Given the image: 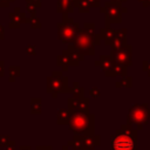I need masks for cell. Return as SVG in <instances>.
<instances>
[{"label": "cell", "instance_id": "e0dca14e", "mask_svg": "<svg viewBox=\"0 0 150 150\" xmlns=\"http://www.w3.org/2000/svg\"><path fill=\"white\" fill-rule=\"evenodd\" d=\"M19 69H20V68H19V67H16V66H15V67H13V66H12V67H9V75H11V76H9V79H11V81H14V80H15V77L20 74Z\"/></svg>", "mask_w": 150, "mask_h": 150}, {"label": "cell", "instance_id": "5bb4252c", "mask_svg": "<svg viewBox=\"0 0 150 150\" xmlns=\"http://www.w3.org/2000/svg\"><path fill=\"white\" fill-rule=\"evenodd\" d=\"M115 35H116V30H112L111 28H103V29H101V36L104 39L107 45L108 43L110 45V42L115 38Z\"/></svg>", "mask_w": 150, "mask_h": 150}, {"label": "cell", "instance_id": "5b68a950", "mask_svg": "<svg viewBox=\"0 0 150 150\" xmlns=\"http://www.w3.org/2000/svg\"><path fill=\"white\" fill-rule=\"evenodd\" d=\"M59 28V39L61 41H63L64 43H70L74 42L79 29V25L76 22H74L73 19L68 18L66 14L63 16V21L59 23L57 26Z\"/></svg>", "mask_w": 150, "mask_h": 150}, {"label": "cell", "instance_id": "ac0fdd59", "mask_svg": "<svg viewBox=\"0 0 150 150\" xmlns=\"http://www.w3.org/2000/svg\"><path fill=\"white\" fill-rule=\"evenodd\" d=\"M116 86H118V87H131V77H123L122 80H121V82L120 83H116Z\"/></svg>", "mask_w": 150, "mask_h": 150}, {"label": "cell", "instance_id": "f546056e", "mask_svg": "<svg viewBox=\"0 0 150 150\" xmlns=\"http://www.w3.org/2000/svg\"><path fill=\"white\" fill-rule=\"evenodd\" d=\"M5 150H15V148H14V145H7L5 148Z\"/></svg>", "mask_w": 150, "mask_h": 150}, {"label": "cell", "instance_id": "d6a6232c", "mask_svg": "<svg viewBox=\"0 0 150 150\" xmlns=\"http://www.w3.org/2000/svg\"><path fill=\"white\" fill-rule=\"evenodd\" d=\"M11 1H14V0H0V2H7V4H9Z\"/></svg>", "mask_w": 150, "mask_h": 150}, {"label": "cell", "instance_id": "1f68e13d", "mask_svg": "<svg viewBox=\"0 0 150 150\" xmlns=\"http://www.w3.org/2000/svg\"><path fill=\"white\" fill-rule=\"evenodd\" d=\"M123 1H125V0H112V2H116V4H121Z\"/></svg>", "mask_w": 150, "mask_h": 150}, {"label": "cell", "instance_id": "7c38bea8", "mask_svg": "<svg viewBox=\"0 0 150 150\" xmlns=\"http://www.w3.org/2000/svg\"><path fill=\"white\" fill-rule=\"evenodd\" d=\"M74 6L75 5L73 0H57V12H61L63 14L73 12Z\"/></svg>", "mask_w": 150, "mask_h": 150}, {"label": "cell", "instance_id": "d6986e66", "mask_svg": "<svg viewBox=\"0 0 150 150\" xmlns=\"http://www.w3.org/2000/svg\"><path fill=\"white\" fill-rule=\"evenodd\" d=\"M9 143H11V139H9L8 136H4V135L0 136V145H2V146H7Z\"/></svg>", "mask_w": 150, "mask_h": 150}, {"label": "cell", "instance_id": "83f0119b", "mask_svg": "<svg viewBox=\"0 0 150 150\" xmlns=\"http://www.w3.org/2000/svg\"><path fill=\"white\" fill-rule=\"evenodd\" d=\"M142 4H143V6L144 7H146V6H149V0H139Z\"/></svg>", "mask_w": 150, "mask_h": 150}, {"label": "cell", "instance_id": "2e32d148", "mask_svg": "<svg viewBox=\"0 0 150 150\" xmlns=\"http://www.w3.org/2000/svg\"><path fill=\"white\" fill-rule=\"evenodd\" d=\"M117 74L125 75L127 74V66H123V64H116V66H114V75H117Z\"/></svg>", "mask_w": 150, "mask_h": 150}, {"label": "cell", "instance_id": "4fadbf2b", "mask_svg": "<svg viewBox=\"0 0 150 150\" xmlns=\"http://www.w3.org/2000/svg\"><path fill=\"white\" fill-rule=\"evenodd\" d=\"M71 115H73V111L70 109H61L59 110L57 112V123L60 124H67L70 122L71 120Z\"/></svg>", "mask_w": 150, "mask_h": 150}, {"label": "cell", "instance_id": "e575fe53", "mask_svg": "<svg viewBox=\"0 0 150 150\" xmlns=\"http://www.w3.org/2000/svg\"><path fill=\"white\" fill-rule=\"evenodd\" d=\"M149 6H150V0H149Z\"/></svg>", "mask_w": 150, "mask_h": 150}, {"label": "cell", "instance_id": "4dcf8cb0", "mask_svg": "<svg viewBox=\"0 0 150 150\" xmlns=\"http://www.w3.org/2000/svg\"><path fill=\"white\" fill-rule=\"evenodd\" d=\"M20 150H30V148H28V146H21Z\"/></svg>", "mask_w": 150, "mask_h": 150}, {"label": "cell", "instance_id": "8992f818", "mask_svg": "<svg viewBox=\"0 0 150 150\" xmlns=\"http://www.w3.org/2000/svg\"><path fill=\"white\" fill-rule=\"evenodd\" d=\"M101 11L105 13L107 20H109L111 22H120L121 21V16H122V12H124L125 9H121L120 4L107 2L105 6Z\"/></svg>", "mask_w": 150, "mask_h": 150}, {"label": "cell", "instance_id": "6da1fadb", "mask_svg": "<svg viewBox=\"0 0 150 150\" xmlns=\"http://www.w3.org/2000/svg\"><path fill=\"white\" fill-rule=\"evenodd\" d=\"M137 149V132L130 124L122 125V128L111 137V150H136Z\"/></svg>", "mask_w": 150, "mask_h": 150}, {"label": "cell", "instance_id": "836d02e7", "mask_svg": "<svg viewBox=\"0 0 150 150\" xmlns=\"http://www.w3.org/2000/svg\"><path fill=\"white\" fill-rule=\"evenodd\" d=\"M62 150H68V148H67V146H64V148H63Z\"/></svg>", "mask_w": 150, "mask_h": 150}, {"label": "cell", "instance_id": "d4e9b609", "mask_svg": "<svg viewBox=\"0 0 150 150\" xmlns=\"http://www.w3.org/2000/svg\"><path fill=\"white\" fill-rule=\"evenodd\" d=\"M27 2H28V4H33V5H35L36 7H39V6L41 5V0H27Z\"/></svg>", "mask_w": 150, "mask_h": 150}, {"label": "cell", "instance_id": "277c9868", "mask_svg": "<svg viewBox=\"0 0 150 150\" xmlns=\"http://www.w3.org/2000/svg\"><path fill=\"white\" fill-rule=\"evenodd\" d=\"M150 120V109L146 104H136L130 108L128 112V123L137 125L138 129H142L144 124Z\"/></svg>", "mask_w": 150, "mask_h": 150}, {"label": "cell", "instance_id": "4316f807", "mask_svg": "<svg viewBox=\"0 0 150 150\" xmlns=\"http://www.w3.org/2000/svg\"><path fill=\"white\" fill-rule=\"evenodd\" d=\"M4 75V63L0 61V76Z\"/></svg>", "mask_w": 150, "mask_h": 150}, {"label": "cell", "instance_id": "484cf974", "mask_svg": "<svg viewBox=\"0 0 150 150\" xmlns=\"http://www.w3.org/2000/svg\"><path fill=\"white\" fill-rule=\"evenodd\" d=\"M144 70H146V71H148V74L150 75V61L144 62Z\"/></svg>", "mask_w": 150, "mask_h": 150}, {"label": "cell", "instance_id": "f1b7e54d", "mask_svg": "<svg viewBox=\"0 0 150 150\" xmlns=\"http://www.w3.org/2000/svg\"><path fill=\"white\" fill-rule=\"evenodd\" d=\"M4 38V27L0 25V39Z\"/></svg>", "mask_w": 150, "mask_h": 150}, {"label": "cell", "instance_id": "cb8c5ba5", "mask_svg": "<svg viewBox=\"0 0 150 150\" xmlns=\"http://www.w3.org/2000/svg\"><path fill=\"white\" fill-rule=\"evenodd\" d=\"M90 7H97L100 5V0H87Z\"/></svg>", "mask_w": 150, "mask_h": 150}, {"label": "cell", "instance_id": "ffe728a7", "mask_svg": "<svg viewBox=\"0 0 150 150\" xmlns=\"http://www.w3.org/2000/svg\"><path fill=\"white\" fill-rule=\"evenodd\" d=\"M29 22H30V26H32L33 28H40V27H41L40 20H39L38 18H32V19L29 20Z\"/></svg>", "mask_w": 150, "mask_h": 150}, {"label": "cell", "instance_id": "7402d4cb", "mask_svg": "<svg viewBox=\"0 0 150 150\" xmlns=\"http://www.w3.org/2000/svg\"><path fill=\"white\" fill-rule=\"evenodd\" d=\"M90 95H91L93 97H98V96H100V89H98L97 87H94V88L90 90Z\"/></svg>", "mask_w": 150, "mask_h": 150}, {"label": "cell", "instance_id": "603a6c76", "mask_svg": "<svg viewBox=\"0 0 150 150\" xmlns=\"http://www.w3.org/2000/svg\"><path fill=\"white\" fill-rule=\"evenodd\" d=\"M27 11H28L29 13L34 14V13H35V5H33V4H27Z\"/></svg>", "mask_w": 150, "mask_h": 150}, {"label": "cell", "instance_id": "ba28073f", "mask_svg": "<svg viewBox=\"0 0 150 150\" xmlns=\"http://www.w3.org/2000/svg\"><path fill=\"white\" fill-rule=\"evenodd\" d=\"M56 73L53 74L52 77H48V91H52L54 96H56V93L60 91H66V83H67V79L62 77L60 75V77H56Z\"/></svg>", "mask_w": 150, "mask_h": 150}, {"label": "cell", "instance_id": "8fae6325", "mask_svg": "<svg viewBox=\"0 0 150 150\" xmlns=\"http://www.w3.org/2000/svg\"><path fill=\"white\" fill-rule=\"evenodd\" d=\"M112 57L111 56H105L102 55L100 57V62L98 64L101 66V68L104 70V73L108 76H114V63H112Z\"/></svg>", "mask_w": 150, "mask_h": 150}, {"label": "cell", "instance_id": "44dd1931", "mask_svg": "<svg viewBox=\"0 0 150 150\" xmlns=\"http://www.w3.org/2000/svg\"><path fill=\"white\" fill-rule=\"evenodd\" d=\"M26 53H27L28 55H34V54H35V47H34L33 45H28V46L26 47Z\"/></svg>", "mask_w": 150, "mask_h": 150}, {"label": "cell", "instance_id": "9a60e30c", "mask_svg": "<svg viewBox=\"0 0 150 150\" xmlns=\"http://www.w3.org/2000/svg\"><path fill=\"white\" fill-rule=\"evenodd\" d=\"M41 111V101L39 98H33L32 100V112L39 114Z\"/></svg>", "mask_w": 150, "mask_h": 150}, {"label": "cell", "instance_id": "9c48e42d", "mask_svg": "<svg viewBox=\"0 0 150 150\" xmlns=\"http://www.w3.org/2000/svg\"><path fill=\"white\" fill-rule=\"evenodd\" d=\"M68 104H69V109L74 112H88L90 105L89 101L86 97H80V98L73 97L69 100Z\"/></svg>", "mask_w": 150, "mask_h": 150}, {"label": "cell", "instance_id": "30bf717a", "mask_svg": "<svg viewBox=\"0 0 150 150\" xmlns=\"http://www.w3.org/2000/svg\"><path fill=\"white\" fill-rule=\"evenodd\" d=\"M125 42H127V30L125 29H121V30L116 32L115 38L110 42V46L112 47L114 50H117V49H121L122 47H124Z\"/></svg>", "mask_w": 150, "mask_h": 150}, {"label": "cell", "instance_id": "3957f363", "mask_svg": "<svg viewBox=\"0 0 150 150\" xmlns=\"http://www.w3.org/2000/svg\"><path fill=\"white\" fill-rule=\"evenodd\" d=\"M100 39L97 35H95V33H89L88 30L86 29H82V30H79L77 32V35L74 40V45L73 47L80 52L81 54H87V55H93L94 54V47L100 43L98 42Z\"/></svg>", "mask_w": 150, "mask_h": 150}, {"label": "cell", "instance_id": "7a4b0ae2", "mask_svg": "<svg viewBox=\"0 0 150 150\" xmlns=\"http://www.w3.org/2000/svg\"><path fill=\"white\" fill-rule=\"evenodd\" d=\"M69 129L77 135H93L94 134V116L88 112H74L69 122Z\"/></svg>", "mask_w": 150, "mask_h": 150}, {"label": "cell", "instance_id": "52a82bcc", "mask_svg": "<svg viewBox=\"0 0 150 150\" xmlns=\"http://www.w3.org/2000/svg\"><path fill=\"white\" fill-rule=\"evenodd\" d=\"M111 57L117 64H123V66L131 64V46H124L121 49L114 50Z\"/></svg>", "mask_w": 150, "mask_h": 150}]
</instances>
